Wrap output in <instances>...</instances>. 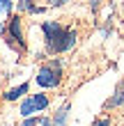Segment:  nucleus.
<instances>
[{"instance_id": "f257e3e1", "label": "nucleus", "mask_w": 124, "mask_h": 126, "mask_svg": "<svg viewBox=\"0 0 124 126\" xmlns=\"http://www.w3.org/2000/svg\"><path fill=\"white\" fill-rule=\"evenodd\" d=\"M41 32H44L46 53H51V55H60V53L71 50L76 46V39H78V32L74 28L62 25L60 21H44Z\"/></svg>"}, {"instance_id": "f03ea898", "label": "nucleus", "mask_w": 124, "mask_h": 126, "mask_svg": "<svg viewBox=\"0 0 124 126\" xmlns=\"http://www.w3.org/2000/svg\"><path fill=\"white\" fill-rule=\"evenodd\" d=\"M62 76H64L62 62L60 60H48V62H44L39 66L37 76H35V83L41 90H55V87L62 85Z\"/></svg>"}, {"instance_id": "7ed1b4c3", "label": "nucleus", "mask_w": 124, "mask_h": 126, "mask_svg": "<svg viewBox=\"0 0 124 126\" xmlns=\"http://www.w3.org/2000/svg\"><path fill=\"white\" fill-rule=\"evenodd\" d=\"M7 46H12L14 50L23 53L25 50V32H23V16L21 14H14V16L7 21Z\"/></svg>"}, {"instance_id": "20e7f679", "label": "nucleus", "mask_w": 124, "mask_h": 126, "mask_svg": "<svg viewBox=\"0 0 124 126\" xmlns=\"http://www.w3.org/2000/svg\"><path fill=\"white\" fill-rule=\"evenodd\" d=\"M51 106V99H48V94H28V96H23L21 99V108H18V112H21V117H35V115H39V112H44Z\"/></svg>"}, {"instance_id": "39448f33", "label": "nucleus", "mask_w": 124, "mask_h": 126, "mask_svg": "<svg viewBox=\"0 0 124 126\" xmlns=\"http://www.w3.org/2000/svg\"><path fill=\"white\" fill-rule=\"evenodd\" d=\"M28 92H30V83H21V85H16V87H9V90L2 94V99L9 101V103H12V101H21Z\"/></svg>"}, {"instance_id": "423d86ee", "label": "nucleus", "mask_w": 124, "mask_h": 126, "mask_svg": "<svg viewBox=\"0 0 124 126\" xmlns=\"http://www.w3.org/2000/svg\"><path fill=\"white\" fill-rule=\"evenodd\" d=\"M69 110H71V103H62L60 108H57V112L53 115V119H51V126H67L69 122Z\"/></svg>"}, {"instance_id": "0eeeda50", "label": "nucleus", "mask_w": 124, "mask_h": 126, "mask_svg": "<svg viewBox=\"0 0 124 126\" xmlns=\"http://www.w3.org/2000/svg\"><path fill=\"white\" fill-rule=\"evenodd\" d=\"M120 106H124V83L115 87V94L106 101V108H120Z\"/></svg>"}, {"instance_id": "6e6552de", "label": "nucleus", "mask_w": 124, "mask_h": 126, "mask_svg": "<svg viewBox=\"0 0 124 126\" xmlns=\"http://www.w3.org/2000/svg\"><path fill=\"white\" fill-rule=\"evenodd\" d=\"M16 9L21 14H23V12H28V14H44V12H46V7H37L32 0H18V2H16Z\"/></svg>"}, {"instance_id": "1a4fd4ad", "label": "nucleus", "mask_w": 124, "mask_h": 126, "mask_svg": "<svg viewBox=\"0 0 124 126\" xmlns=\"http://www.w3.org/2000/svg\"><path fill=\"white\" fill-rule=\"evenodd\" d=\"M12 7H14L12 0H0V12L2 14H12Z\"/></svg>"}, {"instance_id": "9d476101", "label": "nucleus", "mask_w": 124, "mask_h": 126, "mask_svg": "<svg viewBox=\"0 0 124 126\" xmlns=\"http://www.w3.org/2000/svg\"><path fill=\"white\" fill-rule=\"evenodd\" d=\"M35 126H51V119H48V117H44V115H37Z\"/></svg>"}, {"instance_id": "9b49d317", "label": "nucleus", "mask_w": 124, "mask_h": 126, "mask_svg": "<svg viewBox=\"0 0 124 126\" xmlns=\"http://www.w3.org/2000/svg\"><path fill=\"white\" fill-rule=\"evenodd\" d=\"M92 126H110V117H99Z\"/></svg>"}, {"instance_id": "f8f14e48", "label": "nucleus", "mask_w": 124, "mask_h": 126, "mask_svg": "<svg viewBox=\"0 0 124 126\" xmlns=\"http://www.w3.org/2000/svg\"><path fill=\"white\" fill-rule=\"evenodd\" d=\"M46 2H48L51 7H62V5H67V2H71V0H46Z\"/></svg>"}, {"instance_id": "ddd939ff", "label": "nucleus", "mask_w": 124, "mask_h": 126, "mask_svg": "<svg viewBox=\"0 0 124 126\" xmlns=\"http://www.w3.org/2000/svg\"><path fill=\"white\" fill-rule=\"evenodd\" d=\"M99 5H101V0H90V7H92V12H97V9H99Z\"/></svg>"}, {"instance_id": "4468645a", "label": "nucleus", "mask_w": 124, "mask_h": 126, "mask_svg": "<svg viewBox=\"0 0 124 126\" xmlns=\"http://www.w3.org/2000/svg\"><path fill=\"white\" fill-rule=\"evenodd\" d=\"M2 32H5V25H2V23H0V34H2Z\"/></svg>"}]
</instances>
